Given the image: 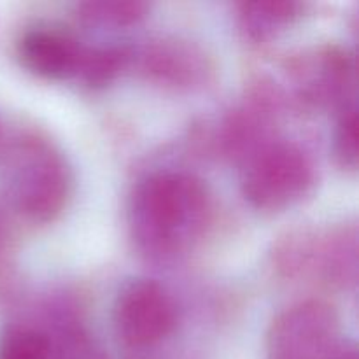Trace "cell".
I'll return each mask as SVG.
<instances>
[{"instance_id":"obj_5","label":"cell","mask_w":359,"mask_h":359,"mask_svg":"<svg viewBox=\"0 0 359 359\" xmlns=\"http://www.w3.org/2000/svg\"><path fill=\"white\" fill-rule=\"evenodd\" d=\"M112 319L126 347L147 349L174 332L177 309L163 286L149 279H137L119 291Z\"/></svg>"},{"instance_id":"obj_7","label":"cell","mask_w":359,"mask_h":359,"mask_svg":"<svg viewBox=\"0 0 359 359\" xmlns=\"http://www.w3.org/2000/svg\"><path fill=\"white\" fill-rule=\"evenodd\" d=\"M84 46L55 28H32L18 44V56L27 70L48 79L76 77Z\"/></svg>"},{"instance_id":"obj_12","label":"cell","mask_w":359,"mask_h":359,"mask_svg":"<svg viewBox=\"0 0 359 359\" xmlns=\"http://www.w3.org/2000/svg\"><path fill=\"white\" fill-rule=\"evenodd\" d=\"M147 4L137 0H97L77 6V13L88 23L95 25H125L137 23L146 16Z\"/></svg>"},{"instance_id":"obj_10","label":"cell","mask_w":359,"mask_h":359,"mask_svg":"<svg viewBox=\"0 0 359 359\" xmlns=\"http://www.w3.org/2000/svg\"><path fill=\"white\" fill-rule=\"evenodd\" d=\"M128 58V53L119 48H84L76 77L90 86H104L121 72Z\"/></svg>"},{"instance_id":"obj_6","label":"cell","mask_w":359,"mask_h":359,"mask_svg":"<svg viewBox=\"0 0 359 359\" xmlns=\"http://www.w3.org/2000/svg\"><path fill=\"white\" fill-rule=\"evenodd\" d=\"M298 97L307 105H340L353 98L354 67L342 49L326 48L298 60L293 69Z\"/></svg>"},{"instance_id":"obj_3","label":"cell","mask_w":359,"mask_h":359,"mask_svg":"<svg viewBox=\"0 0 359 359\" xmlns=\"http://www.w3.org/2000/svg\"><path fill=\"white\" fill-rule=\"evenodd\" d=\"M316 179L311 156L290 140H265L245 156L242 195L259 210H280L305 196Z\"/></svg>"},{"instance_id":"obj_13","label":"cell","mask_w":359,"mask_h":359,"mask_svg":"<svg viewBox=\"0 0 359 359\" xmlns=\"http://www.w3.org/2000/svg\"><path fill=\"white\" fill-rule=\"evenodd\" d=\"M333 153L344 168H356L358 165V109L351 100L340 107L333 133Z\"/></svg>"},{"instance_id":"obj_2","label":"cell","mask_w":359,"mask_h":359,"mask_svg":"<svg viewBox=\"0 0 359 359\" xmlns=\"http://www.w3.org/2000/svg\"><path fill=\"white\" fill-rule=\"evenodd\" d=\"M6 188L20 214L37 223L55 219L65 207L70 174L49 140L25 135L9 146L4 160Z\"/></svg>"},{"instance_id":"obj_11","label":"cell","mask_w":359,"mask_h":359,"mask_svg":"<svg viewBox=\"0 0 359 359\" xmlns=\"http://www.w3.org/2000/svg\"><path fill=\"white\" fill-rule=\"evenodd\" d=\"M0 359H51V340L30 326H11L0 337Z\"/></svg>"},{"instance_id":"obj_4","label":"cell","mask_w":359,"mask_h":359,"mask_svg":"<svg viewBox=\"0 0 359 359\" xmlns=\"http://www.w3.org/2000/svg\"><path fill=\"white\" fill-rule=\"evenodd\" d=\"M342 340L339 319L323 302L307 300L280 312L266 339V359H332Z\"/></svg>"},{"instance_id":"obj_1","label":"cell","mask_w":359,"mask_h":359,"mask_svg":"<svg viewBox=\"0 0 359 359\" xmlns=\"http://www.w3.org/2000/svg\"><path fill=\"white\" fill-rule=\"evenodd\" d=\"M209 216L205 186L184 172H158L137 184L128 205L130 233L137 248L154 258L182 252Z\"/></svg>"},{"instance_id":"obj_17","label":"cell","mask_w":359,"mask_h":359,"mask_svg":"<svg viewBox=\"0 0 359 359\" xmlns=\"http://www.w3.org/2000/svg\"><path fill=\"white\" fill-rule=\"evenodd\" d=\"M132 359H154V358H144V356H139V358H132Z\"/></svg>"},{"instance_id":"obj_14","label":"cell","mask_w":359,"mask_h":359,"mask_svg":"<svg viewBox=\"0 0 359 359\" xmlns=\"http://www.w3.org/2000/svg\"><path fill=\"white\" fill-rule=\"evenodd\" d=\"M49 335V333H48ZM51 340V359H100L97 347L88 333L79 328L58 330Z\"/></svg>"},{"instance_id":"obj_16","label":"cell","mask_w":359,"mask_h":359,"mask_svg":"<svg viewBox=\"0 0 359 359\" xmlns=\"http://www.w3.org/2000/svg\"><path fill=\"white\" fill-rule=\"evenodd\" d=\"M7 241H9V226H7L6 214H4L2 209H0V252L6 249Z\"/></svg>"},{"instance_id":"obj_9","label":"cell","mask_w":359,"mask_h":359,"mask_svg":"<svg viewBox=\"0 0 359 359\" xmlns=\"http://www.w3.org/2000/svg\"><path fill=\"white\" fill-rule=\"evenodd\" d=\"M304 9V4L287 0L244 2L238 6V27L248 39L263 42L293 23Z\"/></svg>"},{"instance_id":"obj_15","label":"cell","mask_w":359,"mask_h":359,"mask_svg":"<svg viewBox=\"0 0 359 359\" xmlns=\"http://www.w3.org/2000/svg\"><path fill=\"white\" fill-rule=\"evenodd\" d=\"M332 359H358V353H356V347L353 344H347L342 342L339 346V349L335 351Z\"/></svg>"},{"instance_id":"obj_8","label":"cell","mask_w":359,"mask_h":359,"mask_svg":"<svg viewBox=\"0 0 359 359\" xmlns=\"http://www.w3.org/2000/svg\"><path fill=\"white\" fill-rule=\"evenodd\" d=\"M142 69L151 79L167 86H193L207 72L202 53L191 44L179 41H160L147 46L142 55Z\"/></svg>"}]
</instances>
